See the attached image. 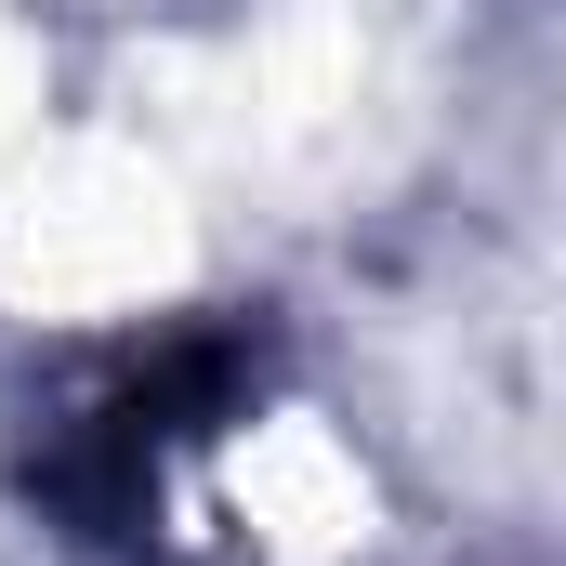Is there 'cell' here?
<instances>
[{
	"instance_id": "obj_1",
	"label": "cell",
	"mask_w": 566,
	"mask_h": 566,
	"mask_svg": "<svg viewBox=\"0 0 566 566\" xmlns=\"http://www.w3.org/2000/svg\"><path fill=\"white\" fill-rule=\"evenodd\" d=\"M211 290V171L185 119L66 93L0 145V316L40 343H119Z\"/></svg>"
},
{
	"instance_id": "obj_2",
	"label": "cell",
	"mask_w": 566,
	"mask_h": 566,
	"mask_svg": "<svg viewBox=\"0 0 566 566\" xmlns=\"http://www.w3.org/2000/svg\"><path fill=\"white\" fill-rule=\"evenodd\" d=\"M185 514L211 566H382L396 554V461L316 382H251L185 448Z\"/></svg>"
},
{
	"instance_id": "obj_3",
	"label": "cell",
	"mask_w": 566,
	"mask_h": 566,
	"mask_svg": "<svg viewBox=\"0 0 566 566\" xmlns=\"http://www.w3.org/2000/svg\"><path fill=\"white\" fill-rule=\"evenodd\" d=\"M53 106H66V53H53L40 0H0V145L27 119H53Z\"/></svg>"
}]
</instances>
